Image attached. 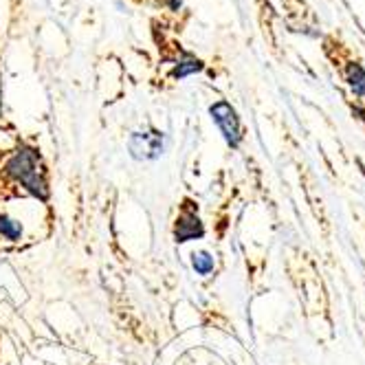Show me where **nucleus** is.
<instances>
[{
    "label": "nucleus",
    "mask_w": 365,
    "mask_h": 365,
    "mask_svg": "<svg viewBox=\"0 0 365 365\" xmlns=\"http://www.w3.org/2000/svg\"><path fill=\"white\" fill-rule=\"evenodd\" d=\"M3 176L38 201H49V180L42 167L40 152L31 145H20L3 165Z\"/></svg>",
    "instance_id": "nucleus-1"
},
{
    "label": "nucleus",
    "mask_w": 365,
    "mask_h": 365,
    "mask_svg": "<svg viewBox=\"0 0 365 365\" xmlns=\"http://www.w3.org/2000/svg\"><path fill=\"white\" fill-rule=\"evenodd\" d=\"M209 115L214 119V124L218 126L220 134L224 136L227 145H231L236 150L242 143V130H240V117L234 106L229 101L220 99L209 106Z\"/></svg>",
    "instance_id": "nucleus-2"
},
{
    "label": "nucleus",
    "mask_w": 365,
    "mask_h": 365,
    "mask_svg": "<svg viewBox=\"0 0 365 365\" xmlns=\"http://www.w3.org/2000/svg\"><path fill=\"white\" fill-rule=\"evenodd\" d=\"M128 150L134 161H157L165 150V134L159 130L132 132L128 139Z\"/></svg>",
    "instance_id": "nucleus-3"
},
{
    "label": "nucleus",
    "mask_w": 365,
    "mask_h": 365,
    "mask_svg": "<svg viewBox=\"0 0 365 365\" xmlns=\"http://www.w3.org/2000/svg\"><path fill=\"white\" fill-rule=\"evenodd\" d=\"M203 236H205V224L201 222L196 209L189 207V203H185V207H182V211L174 222V240L178 245H182V242H189V240H201Z\"/></svg>",
    "instance_id": "nucleus-4"
},
{
    "label": "nucleus",
    "mask_w": 365,
    "mask_h": 365,
    "mask_svg": "<svg viewBox=\"0 0 365 365\" xmlns=\"http://www.w3.org/2000/svg\"><path fill=\"white\" fill-rule=\"evenodd\" d=\"M22 234H24V229H22L20 220L11 218L9 214H0V236L9 242H20Z\"/></svg>",
    "instance_id": "nucleus-5"
},
{
    "label": "nucleus",
    "mask_w": 365,
    "mask_h": 365,
    "mask_svg": "<svg viewBox=\"0 0 365 365\" xmlns=\"http://www.w3.org/2000/svg\"><path fill=\"white\" fill-rule=\"evenodd\" d=\"M345 80H348L350 88L355 90V95L365 99V69L361 64H348Z\"/></svg>",
    "instance_id": "nucleus-6"
},
{
    "label": "nucleus",
    "mask_w": 365,
    "mask_h": 365,
    "mask_svg": "<svg viewBox=\"0 0 365 365\" xmlns=\"http://www.w3.org/2000/svg\"><path fill=\"white\" fill-rule=\"evenodd\" d=\"M205 66H203V62L201 59H196V57H192V55H185L180 59V62L176 64V69L172 71V78L174 80H185V78H189V75H194V73H201Z\"/></svg>",
    "instance_id": "nucleus-7"
},
{
    "label": "nucleus",
    "mask_w": 365,
    "mask_h": 365,
    "mask_svg": "<svg viewBox=\"0 0 365 365\" xmlns=\"http://www.w3.org/2000/svg\"><path fill=\"white\" fill-rule=\"evenodd\" d=\"M192 266H194L196 273H199V275L207 278L209 273H214L216 260H214V255H211L209 251H194L192 253Z\"/></svg>",
    "instance_id": "nucleus-8"
},
{
    "label": "nucleus",
    "mask_w": 365,
    "mask_h": 365,
    "mask_svg": "<svg viewBox=\"0 0 365 365\" xmlns=\"http://www.w3.org/2000/svg\"><path fill=\"white\" fill-rule=\"evenodd\" d=\"M167 5H170L172 11H178L180 9V0H167Z\"/></svg>",
    "instance_id": "nucleus-9"
}]
</instances>
